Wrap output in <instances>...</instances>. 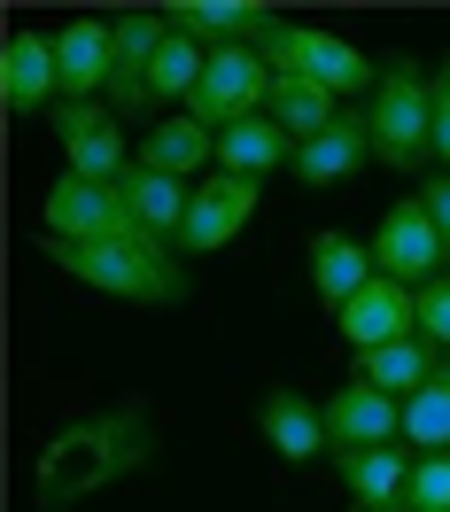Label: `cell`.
Wrapping results in <instances>:
<instances>
[{
  "mask_svg": "<svg viewBox=\"0 0 450 512\" xmlns=\"http://www.w3.org/2000/svg\"><path fill=\"white\" fill-rule=\"evenodd\" d=\"M163 39H171V16H163V8H125V16H117V70H109V109H117V117H140Z\"/></svg>",
  "mask_w": 450,
  "mask_h": 512,
  "instance_id": "4fadbf2b",
  "label": "cell"
},
{
  "mask_svg": "<svg viewBox=\"0 0 450 512\" xmlns=\"http://www.w3.org/2000/svg\"><path fill=\"white\" fill-rule=\"evenodd\" d=\"M295 163V140L272 117H241V125H225L218 132V171H233V179H272V171H288Z\"/></svg>",
  "mask_w": 450,
  "mask_h": 512,
  "instance_id": "7402d4cb",
  "label": "cell"
},
{
  "mask_svg": "<svg viewBox=\"0 0 450 512\" xmlns=\"http://www.w3.org/2000/svg\"><path fill=\"white\" fill-rule=\"evenodd\" d=\"M249 218H257V179L210 171V179L194 187V210H187V225H179V249H187V256H210V249H225Z\"/></svg>",
  "mask_w": 450,
  "mask_h": 512,
  "instance_id": "8fae6325",
  "label": "cell"
},
{
  "mask_svg": "<svg viewBox=\"0 0 450 512\" xmlns=\"http://www.w3.org/2000/svg\"><path fill=\"white\" fill-rule=\"evenodd\" d=\"M334 334L350 342L357 357L365 350H388V342H404V334H419V288H404V280H365V295H357L350 311L334 319Z\"/></svg>",
  "mask_w": 450,
  "mask_h": 512,
  "instance_id": "30bf717a",
  "label": "cell"
},
{
  "mask_svg": "<svg viewBox=\"0 0 450 512\" xmlns=\"http://www.w3.org/2000/svg\"><path fill=\"white\" fill-rule=\"evenodd\" d=\"M257 427H264V443H272V458H288V466H319V458H334L319 396H303V388H288V381H280V388H264Z\"/></svg>",
  "mask_w": 450,
  "mask_h": 512,
  "instance_id": "7c38bea8",
  "label": "cell"
},
{
  "mask_svg": "<svg viewBox=\"0 0 450 512\" xmlns=\"http://www.w3.org/2000/svg\"><path fill=\"white\" fill-rule=\"evenodd\" d=\"M117 194H125L132 225H140L148 241H171V249H179V225H187V210H194L187 179H163V171H148V163H132L125 179H117Z\"/></svg>",
  "mask_w": 450,
  "mask_h": 512,
  "instance_id": "ac0fdd59",
  "label": "cell"
},
{
  "mask_svg": "<svg viewBox=\"0 0 450 512\" xmlns=\"http://www.w3.org/2000/svg\"><path fill=\"white\" fill-rule=\"evenodd\" d=\"M396 512H450V450L412 466V489H404V505H396Z\"/></svg>",
  "mask_w": 450,
  "mask_h": 512,
  "instance_id": "4316f807",
  "label": "cell"
},
{
  "mask_svg": "<svg viewBox=\"0 0 450 512\" xmlns=\"http://www.w3.org/2000/svg\"><path fill=\"white\" fill-rule=\"evenodd\" d=\"M202 70H210V47L187 32H171L156 47V70H148V101H140V117L148 109H163V101H194V86H202Z\"/></svg>",
  "mask_w": 450,
  "mask_h": 512,
  "instance_id": "d4e9b609",
  "label": "cell"
},
{
  "mask_svg": "<svg viewBox=\"0 0 450 512\" xmlns=\"http://www.w3.org/2000/svg\"><path fill=\"white\" fill-rule=\"evenodd\" d=\"M435 163L450 171V55L435 63Z\"/></svg>",
  "mask_w": 450,
  "mask_h": 512,
  "instance_id": "f1b7e54d",
  "label": "cell"
},
{
  "mask_svg": "<svg viewBox=\"0 0 450 512\" xmlns=\"http://www.w3.org/2000/svg\"><path fill=\"white\" fill-rule=\"evenodd\" d=\"M39 249L55 256V272L117 295V303H140V311L187 303V272H179L171 241H148V233H125V241H47L39 233Z\"/></svg>",
  "mask_w": 450,
  "mask_h": 512,
  "instance_id": "7a4b0ae2",
  "label": "cell"
},
{
  "mask_svg": "<svg viewBox=\"0 0 450 512\" xmlns=\"http://www.w3.org/2000/svg\"><path fill=\"white\" fill-rule=\"evenodd\" d=\"M55 140H63V156L78 179H101V187H117L132 171L140 148H125V117L109 109V101H63L55 109Z\"/></svg>",
  "mask_w": 450,
  "mask_h": 512,
  "instance_id": "ba28073f",
  "label": "cell"
},
{
  "mask_svg": "<svg viewBox=\"0 0 450 512\" xmlns=\"http://www.w3.org/2000/svg\"><path fill=\"white\" fill-rule=\"evenodd\" d=\"M257 55L272 63V78H311V86H326L334 101L381 86V63H365V47L319 32V24H295V16H280V24L257 39ZM365 101H373V94H365Z\"/></svg>",
  "mask_w": 450,
  "mask_h": 512,
  "instance_id": "277c9868",
  "label": "cell"
},
{
  "mask_svg": "<svg viewBox=\"0 0 450 512\" xmlns=\"http://www.w3.org/2000/svg\"><path fill=\"white\" fill-rule=\"evenodd\" d=\"M39 233H47V241H125L140 225H132V210H125L117 187L63 171V179L47 187V202H39Z\"/></svg>",
  "mask_w": 450,
  "mask_h": 512,
  "instance_id": "52a82bcc",
  "label": "cell"
},
{
  "mask_svg": "<svg viewBox=\"0 0 450 512\" xmlns=\"http://www.w3.org/2000/svg\"><path fill=\"white\" fill-rule=\"evenodd\" d=\"M412 466H419V450H404V443L365 450V458H342L350 512H396V505H404V489H412Z\"/></svg>",
  "mask_w": 450,
  "mask_h": 512,
  "instance_id": "44dd1931",
  "label": "cell"
},
{
  "mask_svg": "<svg viewBox=\"0 0 450 512\" xmlns=\"http://www.w3.org/2000/svg\"><path fill=\"white\" fill-rule=\"evenodd\" d=\"M373 163V132H365V109H342L334 125L319 132V140H303L288 163L295 187H342V179H357Z\"/></svg>",
  "mask_w": 450,
  "mask_h": 512,
  "instance_id": "9a60e30c",
  "label": "cell"
},
{
  "mask_svg": "<svg viewBox=\"0 0 450 512\" xmlns=\"http://www.w3.org/2000/svg\"><path fill=\"white\" fill-rule=\"evenodd\" d=\"M373 272H381V280H404V288H427V280L450 272L443 233H435V218H427V194L388 202V218L373 225Z\"/></svg>",
  "mask_w": 450,
  "mask_h": 512,
  "instance_id": "5b68a950",
  "label": "cell"
},
{
  "mask_svg": "<svg viewBox=\"0 0 450 512\" xmlns=\"http://www.w3.org/2000/svg\"><path fill=\"white\" fill-rule=\"evenodd\" d=\"M365 280H373V249L365 241H350V233H311V288H319V303L342 319L357 295H365Z\"/></svg>",
  "mask_w": 450,
  "mask_h": 512,
  "instance_id": "d6986e66",
  "label": "cell"
},
{
  "mask_svg": "<svg viewBox=\"0 0 450 512\" xmlns=\"http://www.w3.org/2000/svg\"><path fill=\"white\" fill-rule=\"evenodd\" d=\"M419 334H427L435 350H450V272L419 288Z\"/></svg>",
  "mask_w": 450,
  "mask_h": 512,
  "instance_id": "83f0119b",
  "label": "cell"
},
{
  "mask_svg": "<svg viewBox=\"0 0 450 512\" xmlns=\"http://www.w3.org/2000/svg\"><path fill=\"white\" fill-rule=\"evenodd\" d=\"M0 94H8V117L63 109V70H55V39H47V32H8V55H0Z\"/></svg>",
  "mask_w": 450,
  "mask_h": 512,
  "instance_id": "5bb4252c",
  "label": "cell"
},
{
  "mask_svg": "<svg viewBox=\"0 0 450 512\" xmlns=\"http://www.w3.org/2000/svg\"><path fill=\"white\" fill-rule=\"evenodd\" d=\"M435 373H443V350H435L427 334H404V342H388V350H365V357H357V381L381 388V396H396V404H412Z\"/></svg>",
  "mask_w": 450,
  "mask_h": 512,
  "instance_id": "ffe728a7",
  "label": "cell"
},
{
  "mask_svg": "<svg viewBox=\"0 0 450 512\" xmlns=\"http://www.w3.org/2000/svg\"><path fill=\"white\" fill-rule=\"evenodd\" d=\"M132 163H148V171H163V179H187V187H194V171L218 163V132L194 125L187 109H179V117H163V125L148 132V148H140Z\"/></svg>",
  "mask_w": 450,
  "mask_h": 512,
  "instance_id": "603a6c76",
  "label": "cell"
},
{
  "mask_svg": "<svg viewBox=\"0 0 450 512\" xmlns=\"http://www.w3.org/2000/svg\"><path fill=\"white\" fill-rule=\"evenodd\" d=\"M404 450H419V458H443L450 450V357H443V373L404 404Z\"/></svg>",
  "mask_w": 450,
  "mask_h": 512,
  "instance_id": "484cf974",
  "label": "cell"
},
{
  "mask_svg": "<svg viewBox=\"0 0 450 512\" xmlns=\"http://www.w3.org/2000/svg\"><path fill=\"white\" fill-rule=\"evenodd\" d=\"M264 117H272V125H280L295 148H303V140H319V132L342 117V101L326 94V86H311V78H272V101H264Z\"/></svg>",
  "mask_w": 450,
  "mask_h": 512,
  "instance_id": "cb8c5ba5",
  "label": "cell"
},
{
  "mask_svg": "<svg viewBox=\"0 0 450 512\" xmlns=\"http://www.w3.org/2000/svg\"><path fill=\"white\" fill-rule=\"evenodd\" d=\"M148 458H156V419H148V404L86 412V419H70L63 435H47L39 474H32V497L47 512L86 505V497H101L109 481H132Z\"/></svg>",
  "mask_w": 450,
  "mask_h": 512,
  "instance_id": "6da1fadb",
  "label": "cell"
},
{
  "mask_svg": "<svg viewBox=\"0 0 450 512\" xmlns=\"http://www.w3.org/2000/svg\"><path fill=\"white\" fill-rule=\"evenodd\" d=\"M427 218H435V233H443V256H450V171H435V179H427Z\"/></svg>",
  "mask_w": 450,
  "mask_h": 512,
  "instance_id": "f546056e",
  "label": "cell"
},
{
  "mask_svg": "<svg viewBox=\"0 0 450 512\" xmlns=\"http://www.w3.org/2000/svg\"><path fill=\"white\" fill-rule=\"evenodd\" d=\"M171 16V32L202 39L210 55L218 47H257L272 24H280V8H249V0H179V8H163Z\"/></svg>",
  "mask_w": 450,
  "mask_h": 512,
  "instance_id": "e0dca14e",
  "label": "cell"
},
{
  "mask_svg": "<svg viewBox=\"0 0 450 512\" xmlns=\"http://www.w3.org/2000/svg\"><path fill=\"white\" fill-rule=\"evenodd\" d=\"M365 132H373V163H388V171H427L435 163V78L412 55L381 63V86L365 101Z\"/></svg>",
  "mask_w": 450,
  "mask_h": 512,
  "instance_id": "3957f363",
  "label": "cell"
},
{
  "mask_svg": "<svg viewBox=\"0 0 450 512\" xmlns=\"http://www.w3.org/2000/svg\"><path fill=\"white\" fill-rule=\"evenodd\" d=\"M55 70H63V101H101L109 94V70H117V24L70 16L55 32Z\"/></svg>",
  "mask_w": 450,
  "mask_h": 512,
  "instance_id": "2e32d148",
  "label": "cell"
},
{
  "mask_svg": "<svg viewBox=\"0 0 450 512\" xmlns=\"http://www.w3.org/2000/svg\"><path fill=\"white\" fill-rule=\"evenodd\" d=\"M264 101H272V63H264L257 47H218L210 55V70H202V86H194L187 117L194 125H241V117H264Z\"/></svg>",
  "mask_w": 450,
  "mask_h": 512,
  "instance_id": "8992f818",
  "label": "cell"
},
{
  "mask_svg": "<svg viewBox=\"0 0 450 512\" xmlns=\"http://www.w3.org/2000/svg\"><path fill=\"white\" fill-rule=\"evenodd\" d=\"M319 412H326V443H334V466H342V458H365V450L404 443V404H396V396H381V388H365L357 373L334 388V396H319Z\"/></svg>",
  "mask_w": 450,
  "mask_h": 512,
  "instance_id": "9c48e42d",
  "label": "cell"
}]
</instances>
